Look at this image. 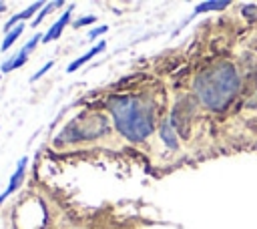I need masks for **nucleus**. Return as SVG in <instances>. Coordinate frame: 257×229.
<instances>
[{"mask_svg": "<svg viewBox=\"0 0 257 229\" xmlns=\"http://www.w3.org/2000/svg\"><path fill=\"white\" fill-rule=\"evenodd\" d=\"M239 90V76L237 70L223 62L217 64L205 72H201L195 78V92L201 98V102L213 110L225 108L231 98L237 94Z\"/></svg>", "mask_w": 257, "mask_h": 229, "instance_id": "f257e3e1", "label": "nucleus"}, {"mask_svg": "<svg viewBox=\"0 0 257 229\" xmlns=\"http://www.w3.org/2000/svg\"><path fill=\"white\" fill-rule=\"evenodd\" d=\"M118 133L131 141H145L153 133V117L143 102L133 96H112L108 100Z\"/></svg>", "mask_w": 257, "mask_h": 229, "instance_id": "f03ea898", "label": "nucleus"}, {"mask_svg": "<svg viewBox=\"0 0 257 229\" xmlns=\"http://www.w3.org/2000/svg\"><path fill=\"white\" fill-rule=\"evenodd\" d=\"M106 133V121L100 114H92L88 121L76 119L72 121L58 139H68V141H84V139H96L98 135Z\"/></svg>", "mask_w": 257, "mask_h": 229, "instance_id": "7ed1b4c3", "label": "nucleus"}, {"mask_svg": "<svg viewBox=\"0 0 257 229\" xmlns=\"http://www.w3.org/2000/svg\"><path fill=\"white\" fill-rule=\"evenodd\" d=\"M42 40V36L40 34H36V36H32L22 48H20V52L18 54H14V56H10L2 66H0V72L2 74H6V72H10V70H16V68H20L22 64H26V60H28V56H30V52L36 48V44Z\"/></svg>", "mask_w": 257, "mask_h": 229, "instance_id": "20e7f679", "label": "nucleus"}, {"mask_svg": "<svg viewBox=\"0 0 257 229\" xmlns=\"http://www.w3.org/2000/svg\"><path fill=\"white\" fill-rule=\"evenodd\" d=\"M72 10H74V6L70 4L66 10H64V14L42 34V40L44 42H52V40H56V38H60V34H62V30H64V26H68V22H70V16H72Z\"/></svg>", "mask_w": 257, "mask_h": 229, "instance_id": "39448f33", "label": "nucleus"}, {"mask_svg": "<svg viewBox=\"0 0 257 229\" xmlns=\"http://www.w3.org/2000/svg\"><path fill=\"white\" fill-rule=\"evenodd\" d=\"M44 4H46V2H34V4H30V6L26 8V10H22V12L14 14V16H12V18H10V20H8L6 24H4V30H6V34H8L10 30H14V24H20L22 20L30 18V16H32V14L36 12V10H42V8H44Z\"/></svg>", "mask_w": 257, "mask_h": 229, "instance_id": "423d86ee", "label": "nucleus"}, {"mask_svg": "<svg viewBox=\"0 0 257 229\" xmlns=\"http://www.w3.org/2000/svg\"><path fill=\"white\" fill-rule=\"evenodd\" d=\"M26 163H28V159H26V157H22V159L18 161L16 171L12 173V177H10V181H8V187H6V191H4V195H6V197H8V195H12V193L20 187V183H22V179H24V173H26Z\"/></svg>", "mask_w": 257, "mask_h": 229, "instance_id": "0eeeda50", "label": "nucleus"}, {"mask_svg": "<svg viewBox=\"0 0 257 229\" xmlns=\"http://www.w3.org/2000/svg\"><path fill=\"white\" fill-rule=\"evenodd\" d=\"M104 48H106V42H104V40H100V42H98L96 46H92V48H90L88 52H84L82 56H78L76 60H72V62L68 64V68H66V72H74V70H78V68H80L82 64H86V62H88V60H90L92 56H96V54H100V52H102Z\"/></svg>", "mask_w": 257, "mask_h": 229, "instance_id": "6e6552de", "label": "nucleus"}, {"mask_svg": "<svg viewBox=\"0 0 257 229\" xmlns=\"http://www.w3.org/2000/svg\"><path fill=\"white\" fill-rule=\"evenodd\" d=\"M24 32V24H16L14 26V30H10L6 36H4V40H2V46H0V50H8L18 38H20V34Z\"/></svg>", "mask_w": 257, "mask_h": 229, "instance_id": "1a4fd4ad", "label": "nucleus"}, {"mask_svg": "<svg viewBox=\"0 0 257 229\" xmlns=\"http://www.w3.org/2000/svg\"><path fill=\"white\" fill-rule=\"evenodd\" d=\"M62 4H64V2H46V4H44V8H42V10L38 12V16L34 18V22H32V26H38V24L42 22V18H44L46 14H50V12L54 10V8H58V6H62Z\"/></svg>", "mask_w": 257, "mask_h": 229, "instance_id": "9d476101", "label": "nucleus"}, {"mask_svg": "<svg viewBox=\"0 0 257 229\" xmlns=\"http://www.w3.org/2000/svg\"><path fill=\"white\" fill-rule=\"evenodd\" d=\"M161 137H163V141L169 145V147H177V141H175V135H173V131H171V125L169 123H165L163 127H161Z\"/></svg>", "mask_w": 257, "mask_h": 229, "instance_id": "9b49d317", "label": "nucleus"}, {"mask_svg": "<svg viewBox=\"0 0 257 229\" xmlns=\"http://www.w3.org/2000/svg\"><path fill=\"white\" fill-rule=\"evenodd\" d=\"M229 2H203V4H199L197 8H195V14H199V12H207V10H219V8H225Z\"/></svg>", "mask_w": 257, "mask_h": 229, "instance_id": "f8f14e48", "label": "nucleus"}, {"mask_svg": "<svg viewBox=\"0 0 257 229\" xmlns=\"http://www.w3.org/2000/svg\"><path fill=\"white\" fill-rule=\"evenodd\" d=\"M52 66H54V60H48V62H46V64H44V66H42V68H40V70H38L36 74H32V76H30V82H34V80H38V78H40V76H42L44 72H48V70H50Z\"/></svg>", "mask_w": 257, "mask_h": 229, "instance_id": "ddd939ff", "label": "nucleus"}, {"mask_svg": "<svg viewBox=\"0 0 257 229\" xmlns=\"http://www.w3.org/2000/svg\"><path fill=\"white\" fill-rule=\"evenodd\" d=\"M92 22H96V16H84V18H78L72 26H86V24H92Z\"/></svg>", "mask_w": 257, "mask_h": 229, "instance_id": "4468645a", "label": "nucleus"}, {"mask_svg": "<svg viewBox=\"0 0 257 229\" xmlns=\"http://www.w3.org/2000/svg\"><path fill=\"white\" fill-rule=\"evenodd\" d=\"M106 30H108V26H98V28H92V30L88 32V38H96V36L104 34Z\"/></svg>", "mask_w": 257, "mask_h": 229, "instance_id": "2eb2a0df", "label": "nucleus"}, {"mask_svg": "<svg viewBox=\"0 0 257 229\" xmlns=\"http://www.w3.org/2000/svg\"><path fill=\"white\" fill-rule=\"evenodd\" d=\"M4 10H6V4H4V2H0V12H4Z\"/></svg>", "mask_w": 257, "mask_h": 229, "instance_id": "dca6fc26", "label": "nucleus"}, {"mask_svg": "<svg viewBox=\"0 0 257 229\" xmlns=\"http://www.w3.org/2000/svg\"><path fill=\"white\" fill-rule=\"evenodd\" d=\"M0 76H2V74H0Z\"/></svg>", "mask_w": 257, "mask_h": 229, "instance_id": "f3484780", "label": "nucleus"}]
</instances>
